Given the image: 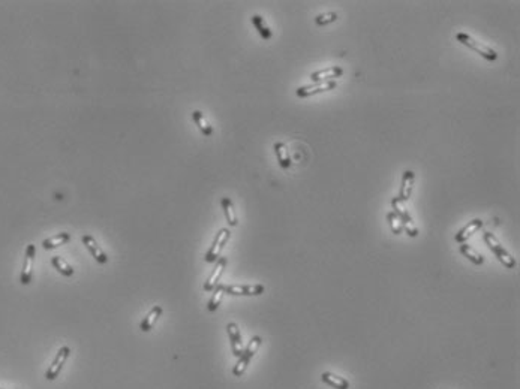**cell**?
<instances>
[{"mask_svg": "<svg viewBox=\"0 0 520 389\" xmlns=\"http://www.w3.org/2000/svg\"><path fill=\"white\" fill-rule=\"evenodd\" d=\"M261 343H262V338H261L260 335L252 337V340L249 341L247 348L243 350V353L239 356V361H237L236 367L233 369V374H234L236 377H240L241 374L246 371L247 365H249V362H251V359L254 358V355L257 353V350L260 349Z\"/></svg>", "mask_w": 520, "mask_h": 389, "instance_id": "7a4b0ae2", "label": "cell"}, {"mask_svg": "<svg viewBox=\"0 0 520 389\" xmlns=\"http://www.w3.org/2000/svg\"><path fill=\"white\" fill-rule=\"evenodd\" d=\"M230 236H231L230 229H226V228L220 229L219 232H218V235L215 236V241H213L210 250H209L207 254H205V262L210 264V262H216V261L219 259L220 252L223 250V247H225V244L228 243Z\"/></svg>", "mask_w": 520, "mask_h": 389, "instance_id": "5b68a950", "label": "cell"}, {"mask_svg": "<svg viewBox=\"0 0 520 389\" xmlns=\"http://www.w3.org/2000/svg\"><path fill=\"white\" fill-rule=\"evenodd\" d=\"M82 244L87 247V250L90 252V254H92L99 264H107V261H108L107 254H105L103 250L98 246V243L95 241V238H93L92 235H82Z\"/></svg>", "mask_w": 520, "mask_h": 389, "instance_id": "7c38bea8", "label": "cell"}, {"mask_svg": "<svg viewBox=\"0 0 520 389\" xmlns=\"http://www.w3.org/2000/svg\"><path fill=\"white\" fill-rule=\"evenodd\" d=\"M252 24H254L255 29L258 30L261 38L265 39V40L272 39L273 33H272V30L268 29V26L265 24V21H264V18H262L261 15H254V17H252Z\"/></svg>", "mask_w": 520, "mask_h": 389, "instance_id": "7402d4cb", "label": "cell"}, {"mask_svg": "<svg viewBox=\"0 0 520 389\" xmlns=\"http://www.w3.org/2000/svg\"><path fill=\"white\" fill-rule=\"evenodd\" d=\"M69 353H71V349H69L68 346H63V348L59 349L57 355H56V358H54V361H53V364L50 365V369H48L47 374H45V377H47L48 380H54V379L59 376L61 367L65 365L66 359L69 358Z\"/></svg>", "mask_w": 520, "mask_h": 389, "instance_id": "ba28073f", "label": "cell"}, {"mask_svg": "<svg viewBox=\"0 0 520 389\" xmlns=\"http://www.w3.org/2000/svg\"><path fill=\"white\" fill-rule=\"evenodd\" d=\"M460 253L465 256V257H468L474 265H483V262H484V257L481 256L480 253H477L471 246H468V244H462L460 246Z\"/></svg>", "mask_w": 520, "mask_h": 389, "instance_id": "603a6c76", "label": "cell"}, {"mask_svg": "<svg viewBox=\"0 0 520 389\" xmlns=\"http://www.w3.org/2000/svg\"><path fill=\"white\" fill-rule=\"evenodd\" d=\"M481 226H483V220H480V219H474L472 222H468V225L466 226H463L462 229H460L459 232L456 233V241L457 243H465L472 233H475L479 229H480Z\"/></svg>", "mask_w": 520, "mask_h": 389, "instance_id": "2e32d148", "label": "cell"}, {"mask_svg": "<svg viewBox=\"0 0 520 389\" xmlns=\"http://www.w3.org/2000/svg\"><path fill=\"white\" fill-rule=\"evenodd\" d=\"M160 314H162V307L160 306H156V307H153L152 309V311L147 314V317L142 320L140 323V330L141 331H144V332H147V331H150L153 327H155V323L158 322V319L160 317Z\"/></svg>", "mask_w": 520, "mask_h": 389, "instance_id": "ac0fdd59", "label": "cell"}, {"mask_svg": "<svg viewBox=\"0 0 520 389\" xmlns=\"http://www.w3.org/2000/svg\"><path fill=\"white\" fill-rule=\"evenodd\" d=\"M456 39L459 40L460 44H463L465 47H468V48L474 50L475 53H479L481 57H484L486 60H496V57H498L496 51L492 50V47H487L486 44L475 40V39L471 38L469 35H466V33H463V32L457 33V35H456Z\"/></svg>", "mask_w": 520, "mask_h": 389, "instance_id": "277c9868", "label": "cell"}, {"mask_svg": "<svg viewBox=\"0 0 520 389\" xmlns=\"http://www.w3.org/2000/svg\"><path fill=\"white\" fill-rule=\"evenodd\" d=\"M321 380L335 389H349V382L345 377H340V376L331 373V371L322 373L321 374Z\"/></svg>", "mask_w": 520, "mask_h": 389, "instance_id": "9a60e30c", "label": "cell"}, {"mask_svg": "<svg viewBox=\"0 0 520 389\" xmlns=\"http://www.w3.org/2000/svg\"><path fill=\"white\" fill-rule=\"evenodd\" d=\"M69 240H71V235H69V233L66 232L57 233V235H54V236H50V238L44 240V241H42V247H44L45 250H51V249H56V247H59V246H63V244L68 243Z\"/></svg>", "mask_w": 520, "mask_h": 389, "instance_id": "e0dca14e", "label": "cell"}, {"mask_svg": "<svg viewBox=\"0 0 520 389\" xmlns=\"http://www.w3.org/2000/svg\"><path fill=\"white\" fill-rule=\"evenodd\" d=\"M35 244H29L26 249V256H24V264L21 270V283L29 285L32 282V267H33V259H35Z\"/></svg>", "mask_w": 520, "mask_h": 389, "instance_id": "9c48e42d", "label": "cell"}, {"mask_svg": "<svg viewBox=\"0 0 520 389\" xmlns=\"http://www.w3.org/2000/svg\"><path fill=\"white\" fill-rule=\"evenodd\" d=\"M222 204V208H223V213H225V217H226V222L230 226H237V215H236V211H234V207H233V202L230 198H222L220 201Z\"/></svg>", "mask_w": 520, "mask_h": 389, "instance_id": "44dd1931", "label": "cell"}, {"mask_svg": "<svg viewBox=\"0 0 520 389\" xmlns=\"http://www.w3.org/2000/svg\"><path fill=\"white\" fill-rule=\"evenodd\" d=\"M192 118H194V121H195V124L198 126V129L201 131V134L204 136H212L213 135V127L209 124V121L205 120V117H204V114L201 113V111H194L192 113Z\"/></svg>", "mask_w": 520, "mask_h": 389, "instance_id": "ffe728a7", "label": "cell"}, {"mask_svg": "<svg viewBox=\"0 0 520 389\" xmlns=\"http://www.w3.org/2000/svg\"><path fill=\"white\" fill-rule=\"evenodd\" d=\"M414 180H415V175H414L412 171H405V172H403L402 186H400V192L399 196H398L400 201L406 202V201L411 198L412 189H414Z\"/></svg>", "mask_w": 520, "mask_h": 389, "instance_id": "5bb4252c", "label": "cell"}, {"mask_svg": "<svg viewBox=\"0 0 520 389\" xmlns=\"http://www.w3.org/2000/svg\"><path fill=\"white\" fill-rule=\"evenodd\" d=\"M483 238H484L486 244L489 246V249L495 253V256L498 257V261H500L501 264H502L505 268L511 270V268H514V267L517 265V264H516V259H514V257H513L510 253L504 249V246H501V243L498 241V238H496L493 233L486 232L484 235H483Z\"/></svg>", "mask_w": 520, "mask_h": 389, "instance_id": "6da1fadb", "label": "cell"}, {"mask_svg": "<svg viewBox=\"0 0 520 389\" xmlns=\"http://www.w3.org/2000/svg\"><path fill=\"white\" fill-rule=\"evenodd\" d=\"M275 148V153H276V157H278V162L279 165L283 168V169H288L291 166V159H289V155H288V148L283 142H276L273 145Z\"/></svg>", "mask_w": 520, "mask_h": 389, "instance_id": "d6986e66", "label": "cell"}, {"mask_svg": "<svg viewBox=\"0 0 520 389\" xmlns=\"http://www.w3.org/2000/svg\"><path fill=\"white\" fill-rule=\"evenodd\" d=\"M226 267V257H219L216 261V265L213 268V272L210 274V277L207 278V282L204 283V291L210 292L213 291L218 285H219L220 275L223 274V270Z\"/></svg>", "mask_w": 520, "mask_h": 389, "instance_id": "30bf717a", "label": "cell"}, {"mask_svg": "<svg viewBox=\"0 0 520 389\" xmlns=\"http://www.w3.org/2000/svg\"><path fill=\"white\" fill-rule=\"evenodd\" d=\"M403 204H405V202L400 201L399 198H393V201H391V205H393V210H394L393 213L399 217V220L402 222L403 231L408 233L409 236L415 238V236L419 235V229H417V226L414 225L411 214L408 213V210H406V207H405Z\"/></svg>", "mask_w": 520, "mask_h": 389, "instance_id": "3957f363", "label": "cell"}, {"mask_svg": "<svg viewBox=\"0 0 520 389\" xmlns=\"http://www.w3.org/2000/svg\"><path fill=\"white\" fill-rule=\"evenodd\" d=\"M223 293H225V292H223V285H218V286L213 289L212 298H210V301H209V306H207L209 311L218 310V307H219L220 301H222V296H223Z\"/></svg>", "mask_w": 520, "mask_h": 389, "instance_id": "d4e9b609", "label": "cell"}, {"mask_svg": "<svg viewBox=\"0 0 520 389\" xmlns=\"http://www.w3.org/2000/svg\"><path fill=\"white\" fill-rule=\"evenodd\" d=\"M51 264H53V267L60 272V274H63V275H66V277L74 275V268H72L66 261H63L61 257H59V256H53V257H51Z\"/></svg>", "mask_w": 520, "mask_h": 389, "instance_id": "cb8c5ba5", "label": "cell"}, {"mask_svg": "<svg viewBox=\"0 0 520 389\" xmlns=\"http://www.w3.org/2000/svg\"><path fill=\"white\" fill-rule=\"evenodd\" d=\"M226 331H228V337H230V341H231V349H233V353L234 356H240L243 353V341H241V334L237 323L231 322L226 325Z\"/></svg>", "mask_w": 520, "mask_h": 389, "instance_id": "8fae6325", "label": "cell"}, {"mask_svg": "<svg viewBox=\"0 0 520 389\" xmlns=\"http://www.w3.org/2000/svg\"><path fill=\"white\" fill-rule=\"evenodd\" d=\"M343 74L342 68L339 66H333V68H327V69H321L317 71L310 75V79L314 82H324V81H335V78H339Z\"/></svg>", "mask_w": 520, "mask_h": 389, "instance_id": "4fadbf2b", "label": "cell"}, {"mask_svg": "<svg viewBox=\"0 0 520 389\" xmlns=\"http://www.w3.org/2000/svg\"><path fill=\"white\" fill-rule=\"evenodd\" d=\"M338 19V14L336 12H325V14H320L317 18H315V23L318 26H327V24H331Z\"/></svg>", "mask_w": 520, "mask_h": 389, "instance_id": "4316f807", "label": "cell"}, {"mask_svg": "<svg viewBox=\"0 0 520 389\" xmlns=\"http://www.w3.org/2000/svg\"><path fill=\"white\" fill-rule=\"evenodd\" d=\"M387 222H388V225H390V228H391V231H393V233H396V235H400V233L403 232V228H402V222H400L399 217H398L396 214L393 213V211L387 213Z\"/></svg>", "mask_w": 520, "mask_h": 389, "instance_id": "484cf974", "label": "cell"}, {"mask_svg": "<svg viewBox=\"0 0 520 389\" xmlns=\"http://www.w3.org/2000/svg\"><path fill=\"white\" fill-rule=\"evenodd\" d=\"M223 292L228 295H241V296H257L264 293L262 285H223Z\"/></svg>", "mask_w": 520, "mask_h": 389, "instance_id": "8992f818", "label": "cell"}, {"mask_svg": "<svg viewBox=\"0 0 520 389\" xmlns=\"http://www.w3.org/2000/svg\"><path fill=\"white\" fill-rule=\"evenodd\" d=\"M338 87V82L336 81H324V82H314L310 85H303V87H299L297 89V96L299 97H307L312 96V95H318V93H322V92H328V90H333Z\"/></svg>", "mask_w": 520, "mask_h": 389, "instance_id": "52a82bcc", "label": "cell"}]
</instances>
